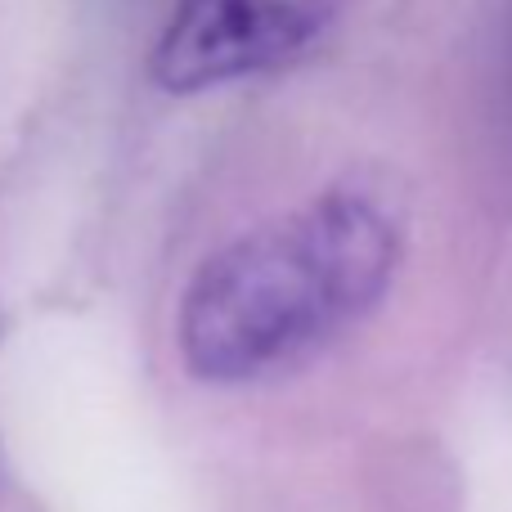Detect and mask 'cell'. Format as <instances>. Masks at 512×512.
<instances>
[{
  "instance_id": "obj_3",
  "label": "cell",
  "mask_w": 512,
  "mask_h": 512,
  "mask_svg": "<svg viewBox=\"0 0 512 512\" xmlns=\"http://www.w3.org/2000/svg\"><path fill=\"white\" fill-rule=\"evenodd\" d=\"M499 68H504V99H508V113H512V0L504 9V50H499Z\"/></svg>"
},
{
  "instance_id": "obj_2",
  "label": "cell",
  "mask_w": 512,
  "mask_h": 512,
  "mask_svg": "<svg viewBox=\"0 0 512 512\" xmlns=\"http://www.w3.org/2000/svg\"><path fill=\"white\" fill-rule=\"evenodd\" d=\"M346 0H176L149 54V77L167 95L279 72L310 54Z\"/></svg>"
},
{
  "instance_id": "obj_1",
  "label": "cell",
  "mask_w": 512,
  "mask_h": 512,
  "mask_svg": "<svg viewBox=\"0 0 512 512\" xmlns=\"http://www.w3.org/2000/svg\"><path fill=\"white\" fill-rule=\"evenodd\" d=\"M405 230L373 189L333 185L189 274L176 346L189 378L248 387L351 333L396 279Z\"/></svg>"
}]
</instances>
